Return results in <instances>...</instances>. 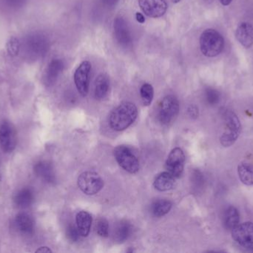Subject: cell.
<instances>
[{"label":"cell","instance_id":"cell-27","mask_svg":"<svg viewBox=\"0 0 253 253\" xmlns=\"http://www.w3.org/2000/svg\"><path fill=\"white\" fill-rule=\"evenodd\" d=\"M6 48L10 55L13 57L18 55L21 49V43L19 39L14 37H11L7 42Z\"/></svg>","mask_w":253,"mask_h":253},{"label":"cell","instance_id":"cell-9","mask_svg":"<svg viewBox=\"0 0 253 253\" xmlns=\"http://www.w3.org/2000/svg\"><path fill=\"white\" fill-rule=\"evenodd\" d=\"M91 65L89 61L81 63L74 73V83L78 93L82 97H86L89 91L90 76H91Z\"/></svg>","mask_w":253,"mask_h":253},{"label":"cell","instance_id":"cell-37","mask_svg":"<svg viewBox=\"0 0 253 253\" xmlns=\"http://www.w3.org/2000/svg\"><path fill=\"white\" fill-rule=\"evenodd\" d=\"M219 1L223 5H224V6H227V5H230L232 2V0H219Z\"/></svg>","mask_w":253,"mask_h":253},{"label":"cell","instance_id":"cell-22","mask_svg":"<svg viewBox=\"0 0 253 253\" xmlns=\"http://www.w3.org/2000/svg\"><path fill=\"white\" fill-rule=\"evenodd\" d=\"M238 174L243 184L253 186V164L242 162L238 165Z\"/></svg>","mask_w":253,"mask_h":253},{"label":"cell","instance_id":"cell-3","mask_svg":"<svg viewBox=\"0 0 253 253\" xmlns=\"http://www.w3.org/2000/svg\"><path fill=\"white\" fill-rule=\"evenodd\" d=\"M224 46V38L216 30L207 29L201 34L200 49L206 57H216L221 54Z\"/></svg>","mask_w":253,"mask_h":253},{"label":"cell","instance_id":"cell-19","mask_svg":"<svg viewBox=\"0 0 253 253\" xmlns=\"http://www.w3.org/2000/svg\"><path fill=\"white\" fill-rule=\"evenodd\" d=\"M16 226L23 234H31L34 230V221L27 213H19L16 217Z\"/></svg>","mask_w":253,"mask_h":253},{"label":"cell","instance_id":"cell-17","mask_svg":"<svg viewBox=\"0 0 253 253\" xmlns=\"http://www.w3.org/2000/svg\"><path fill=\"white\" fill-rule=\"evenodd\" d=\"M76 221L80 235L82 237L88 236L92 224V216L91 214L86 211H79L77 215Z\"/></svg>","mask_w":253,"mask_h":253},{"label":"cell","instance_id":"cell-29","mask_svg":"<svg viewBox=\"0 0 253 253\" xmlns=\"http://www.w3.org/2000/svg\"><path fill=\"white\" fill-rule=\"evenodd\" d=\"M205 98L209 104L215 105L219 102V92L214 88H207L205 91Z\"/></svg>","mask_w":253,"mask_h":253},{"label":"cell","instance_id":"cell-12","mask_svg":"<svg viewBox=\"0 0 253 253\" xmlns=\"http://www.w3.org/2000/svg\"><path fill=\"white\" fill-rule=\"evenodd\" d=\"M114 34L117 42L120 46L128 48L131 46L133 42L131 30L127 21L122 17L115 19L114 24Z\"/></svg>","mask_w":253,"mask_h":253},{"label":"cell","instance_id":"cell-2","mask_svg":"<svg viewBox=\"0 0 253 253\" xmlns=\"http://www.w3.org/2000/svg\"><path fill=\"white\" fill-rule=\"evenodd\" d=\"M49 48V39L43 33H31L24 39V53L29 60L37 61L42 58L46 55Z\"/></svg>","mask_w":253,"mask_h":253},{"label":"cell","instance_id":"cell-7","mask_svg":"<svg viewBox=\"0 0 253 253\" xmlns=\"http://www.w3.org/2000/svg\"><path fill=\"white\" fill-rule=\"evenodd\" d=\"M78 187L84 194H97L104 186V181L98 173L87 171L81 173L78 178Z\"/></svg>","mask_w":253,"mask_h":253},{"label":"cell","instance_id":"cell-15","mask_svg":"<svg viewBox=\"0 0 253 253\" xmlns=\"http://www.w3.org/2000/svg\"><path fill=\"white\" fill-rule=\"evenodd\" d=\"M110 90V79L108 75L101 74L97 77L94 87V97L98 101L104 99Z\"/></svg>","mask_w":253,"mask_h":253},{"label":"cell","instance_id":"cell-36","mask_svg":"<svg viewBox=\"0 0 253 253\" xmlns=\"http://www.w3.org/2000/svg\"><path fill=\"white\" fill-rule=\"evenodd\" d=\"M39 252H41V253H51L52 251L48 247H42L37 250V253H39Z\"/></svg>","mask_w":253,"mask_h":253},{"label":"cell","instance_id":"cell-30","mask_svg":"<svg viewBox=\"0 0 253 253\" xmlns=\"http://www.w3.org/2000/svg\"><path fill=\"white\" fill-rule=\"evenodd\" d=\"M140 8L141 11L144 13L147 17L154 18V11H153L152 5L149 0H138Z\"/></svg>","mask_w":253,"mask_h":253},{"label":"cell","instance_id":"cell-5","mask_svg":"<svg viewBox=\"0 0 253 253\" xmlns=\"http://www.w3.org/2000/svg\"><path fill=\"white\" fill-rule=\"evenodd\" d=\"M179 111V103L174 95H167L163 98L158 108V118L164 125L175 121Z\"/></svg>","mask_w":253,"mask_h":253},{"label":"cell","instance_id":"cell-13","mask_svg":"<svg viewBox=\"0 0 253 253\" xmlns=\"http://www.w3.org/2000/svg\"><path fill=\"white\" fill-rule=\"evenodd\" d=\"M65 68V63L61 59H54L48 64L45 71V82L48 85H53L58 79Z\"/></svg>","mask_w":253,"mask_h":253},{"label":"cell","instance_id":"cell-26","mask_svg":"<svg viewBox=\"0 0 253 253\" xmlns=\"http://www.w3.org/2000/svg\"><path fill=\"white\" fill-rule=\"evenodd\" d=\"M154 18H159L164 15L167 9L165 0H151Z\"/></svg>","mask_w":253,"mask_h":253},{"label":"cell","instance_id":"cell-39","mask_svg":"<svg viewBox=\"0 0 253 253\" xmlns=\"http://www.w3.org/2000/svg\"><path fill=\"white\" fill-rule=\"evenodd\" d=\"M1 178H2V177H1V174H0V181H1Z\"/></svg>","mask_w":253,"mask_h":253},{"label":"cell","instance_id":"cell-6","mask_svg":"<svg viewBox=\"0 0 253 253\" xmlns=\"http://www.w3.org/2000/svg\"><path fill=\"white\" fill-rule=\"evenodd\" d=\"M114 156L121 168L131 174L139 170V161L129 147L118 146L114 150Z\"/></svg>","mask_w":253,"mask_h":253},{"label":"cell","instance_id":"cell-38","mask_svg":"<svg viewBox=\"0 0 253 253\" xmlns=\"http://www.w3.org/2000/svg\"><path fill=\"white\" fill-rule=\"evenodd\" d=\"M172 1L174 3H178L181 0H172Z\"/></svg>","mask_w":253,"mask_h":253},{"label":"cell","instance_id":"cell-1","mask_svg":"<svg viewBox=\"0 0 253 253\" xmlns=\"http://www.w3.org/2000/svg\"><path fill=\"white\" fill-rule=\"evenodd\" d=\"M138 116V109L135 104L124 102L111 112L110 125L115 131H123L134 124Z\"/></svg>","mask_w":253,"mask_h":253},{"label":"cell","instance_id":"cell-11","mask_svg":"<svg viewBox=\"0 0 253 253\" xmlns=\"http://www.w3.org/2000/svg\"><path fill=\"white\" fill-rule=\"evenodd\" d=\"M185 155L181 148H175L169 154L166 161V169L175 178H179L184 171Z\"/></svg>","mask_w":253,"mask_h":253},{"label":"cell","instance_id":"cell-4","mask_svg":"<svg viewBox=\"0 0 253 253\" xmlns=\"http://www.w3.org/2000/svg\"><path fill=\"white\" fill-rule=\"evenodd\" d=\"M224 118H225V131L221 135L220 141L223 147H229L234 145L239 137L241 126L238 116L233 111H226Z\"/></svg>","mask_w":253,"mask_h":253},{"label":"cell","instance_id":"cell-28","mask_svg":"<svg viewBox=\"0 0 253 253\" xmlns=\"http://www.w3.org/2000/svg\"><path fill=\"white\" fill-rule=\"evenodd\" d=\"M97 232L98 235L104 238L109 235V224L108 221L104 218H101L97 223Z\"/></svg>","mask_w":253,"mask_h":253},{"label":"cell","instance_id":"cell-8","mask_svg":"<svg viewBox=\"0 0 253 253\" xmlns=\"http://www.w3.org/2000/svg\"><path fill=\"white\" fill-rule=\"evenodd\" d=\"M232 231V237L241 247L253 252V223L238 224Z\"/></svg>","mask_w":253,"mask_h":253},{"label":"cell","instance_id":"cell-34","mask_svg":"<svg viewBox=\"0 0 253 253\" xmlns=\"http://www.w3.org/2000/svg\"><path fill=\"white\" fill-rule=\"evenodd\" d=\"M187 112H188L189 115L191 116V118H197L198 116V109L195 105H190L188 109H187Z\"/></svg>","mask_w":253,"mask_h":253},{"label":"cell","instance_id":"cell-31","mask_svg":"<svg viewBox=\"0 0 253 253\" xmlns=\"http://www.w3.org/2000/svg\"><path fill=\"white\" fill-rule=\"evenodd\" d=\"M79 235L80 233L79 232H78L77 227H75L74 225H70L69 227L67 228V238H68L70 241H71V242H76V241H78V238H79Z\"/></svg>","mask_w":253,"mask_h":253},{"label":"cell","instance_id":"cell-33","mask_svg":"<svg viewBox=\"0 0 253 253\" xmlns=\"http://www.w3.org/2000/svg\"><path fill=\"white\" fill-rule=\"evenodd\" d=\"M101 4L108 8H113L119 2V0H100Z\"/></svg>","mask_w":253,"mask_h":253},{"label":"cell","instance_id":"cell-35","mask_svg":"<svg viewBox=\"0 0 253 253\" xmlns=\"http://www.w3.org/2000/svg\"><path fill=\"white\" fill-rule=\"evenodd\" d=\"M136 19L137 22H139V23L143 24L145 22V18L141 13L137 12L136 14Z\"/></svg>","mask_w":253,"mask_h":253},{"label":"cell","instance_id":"cell-32","mask_svg":"<svg viewBox=\"0 0 253 253\" xmlns=\"http://www.w3.org/2000/svg\"><path fill=\"white\" fill-rule=\"evenodd\" d=\"M3 1L8 7L15 9L22 8L28 2V0H3Z\"/></svg>","mask_w":253,"mask_h":253},{"label":"cell","instance_id":"cell-21","mask_svg":"<svg viewBox=\"0 0 253 253\" xmlns=\"http://www.w3.org/2000/svg\"><path fill=\"white\" fill-rule=\"evenodd\" d=\"M132 230V226L128 221H120L114 230V239L117 242H124L131 236Z\"/></svg>","mask_w":253,"mask_h":253},{"label":"cell","instance_id":"cell-20","mask_svg":"<svg viewBox=\"0 0 253 253\" xmlns=\"http://www.w3.org/2000/svg\"><path fill=\"white\" fill-rule=\"evenodd\" d=\"M34 194L31 189L25 188L19 191L14 197V203L20 208H27L33 204Z\"/></svg>","mask_w":253,"mask_h":253},{"label":"cell","instance_id":"cell-25","mask_svg":"<svg viewBox=\"0 0 253 253\" xmlns=\"http://www.w3.org/2000/svg\"><path fill=\"white\" fill-rule=\"evenodd\" d=\"M141 101L146 106L151 105L154 97V89L152 85L150 84H143L140 89Z\"/></svg>","mask_w":253,"mask_h":253},{"label":"cell","instance_id":"cell-14","mask_svg":"<svg viewBox=\"0 0 253 253\" xmlns=\"http://www.w3.org/2000/svg\"><path fill=\"white\" fill-rule=\"evenodd\" d=\"M235 37L238 42L249 48L253 45V25L248 22H243L237 28Z\"/></svg>","mask_w":253,"mask_h":253},{"label":"cell","instance_id":"cell-24","mask_svg":"<svg viewBox=\"0 0 253 253\" xmlns=\"http://www.w3.org/2000/svg\"><path fill=\"white\" fill-rule=\"evenodd\" d=\"M172 208V204L167 200H158L155 201L151 207L153 215L156 217H162L167 215Z\"/></svg>","mask_w":253,"mask_h":253},{"label":"cell","instance_id":"cell-23","mask_svg":"<svg viewBox=\"0 0 253 253\" xmlns=\"http://www.w3.org/2000/svg\"><path fill=\"white\" fill-rule=\"evenodd\" d=\"M240 215L238 210L235 207H229L224 212V224L226 228L233 230L239 224Z\"/></svg>","mask_w":253,"mask_h":253},{"label":"cell","instance_id":"cell-16","mask_svg":"<svg viewBox=\"0 0 253 253\" xmlns=\"http://www.w3.org/2000/svg\"><path fill=\"white\" fill-rule=\"evenodd\" d=\"M34 171L39 178L48 183H54L55 181V174L54 169L51 164L46 161H40L34 167Z\"/></svg>","mask_w":253,"mask_h":253},{"label":"cell","instance_id":"cell-18","mask_svg":"<svg viewBox=\"0 0 253 253\" xmlns=\"http://www.w3.org/2000/svg\"><path fill=\"white\" fill-rule=\"evenodd\" d=\"M175 184V178L168 171L158 174L154 181V186L157 190L161 191L172 190Z\"/></svg>","mask_w":253,"mask_h":253},{"label":"cell","instance_id":"cell-10","mask_svg":"<svg viewBox=\"0 0 253 253\" xmlns=\"http://www.w3.org/2000/svg\"><path fill=\"white\" fill-rule=\"evenodd\" d=\"M0 146L3 151L12 152L17 146V134L12 124L7 121L0 124Z\"/></svg>","mask_w":253,"mask_h":253}]
</instances>
